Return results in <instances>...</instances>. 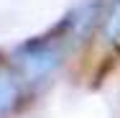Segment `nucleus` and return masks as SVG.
Here are the masks:
<instances>
[{
	"label": "nucleus",
	"instance_id": "obj_2",
	"mask_svg": "<svg viewBox=\"0 0 120 118\" xmlns=\"http://www.w3.org/2000/svg\"><path fill=\"white\" fill-rule=\"evenodd\" d=\"M18 100V85L8 74H0V116L8 113Z\"/></svg>",
	"mask_w": 120,
	"mask_h": 118
},
{
	"label": "nucleus",
	"instance_id": "obj_1",
	"mask_svg": "<svg viewBox=\"0 0 120 118\" xmlns=\"http://www.w3.org/2000/svg\"><path fill=\"white\" fill-rule=\"evenodd\" d=\"M18 62H21V69L28 80H41L59 64V51L46 44H33L21 51Z\"/></svg>",
	"mask_w": 120,
	"mask_h": 118
}]
</instances>
